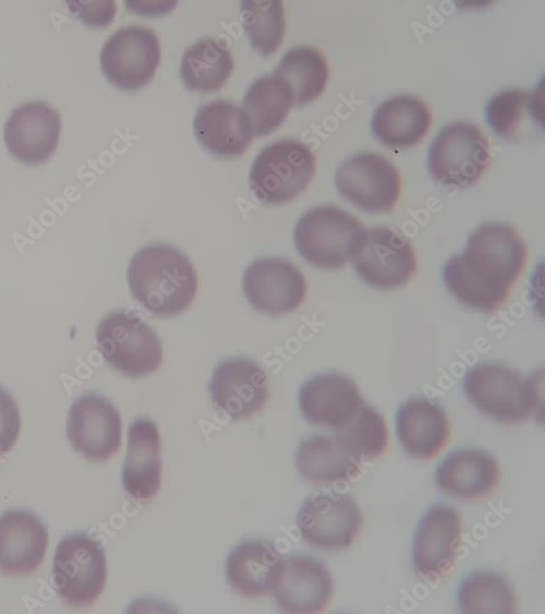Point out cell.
<instances>
[{
	"label": "cell",
	"mask_w": 545,
	"mask_h": 614,
	"mask_svg": "<svg viewBox=\"0 0 545 614\" xmlns=\"http://www.w3.org/2000/svg\"><path fill=\"white\" fill-rule=\"evenodd\" d=\"M69 10L86 25L102 27L112 22L116 14L113 1H66Z\"/></svg>",
	"instance_id": "obj_36"
},
{
	"label": "cell",
	"mask_w": 545,
	"mask_h": 614,
	"mask_svg": "<svg viewBox=\"0 0 545 614\" xmlns=\"http://www.w3.org/2000/svg\"><path fill=\"white\" fill-rule=\"evenodd\" d=\"M489 144L473 123L457 121L443 128L427 153L431 176L447 188L474 184L491 162Z\"/></svg>",
	"instance_id": "obj_8"
},
{
	"label": "cell",
	"mask_w": 545,
	"mask_h": 614,
	"mask_svg": "<svg viewBox=\"0 0 545 614\" xmlns=\"http://www.w3.org/2000/svg\"><path fill=\"white\" fill-rule=\"evenodd\" d=\"M526 246L508 224L486 222L469 237L464 251L443 267V280L461 304L484 312L496 310L521 274Z\"/></svg>",
	"instance_id": "obj_1"
},
{
	"label": "cell",
	"mask_w": 545,
	"mask_h": 614,
	"mask_svg": "<svg viewBox=\"0 0 545 614\" xmlns=\"http://www.w3.org/2000/svg\"><path fill=\"white\" fill-rule=\"evenodd\" d=\"M340 195L364 212H390L400 195V174L384 156L361 153L347 158L336 170Z\"/></svg>",
	"instance_id": "obj_9"
},
{
	"label": "cell",
	"mask_w": 545,
	"mask_h": 614,
	"mask_svg": "<svg viewBox=\"0 0 545 614\" xmlns=\"http://www.w3.org/2000/svg\"><path fill=\"white\" fill-rule=\"evenodd\" d=\"M48 546L45 525L26 510H8L0 516V571L26 576L43 563Z\"/></svg>",
	"instance_id": "obj_20"
},
{
	"label": "cell",
	"mask_w": 545,
	"mask_h": 614,
	"mask_svg": "<svg viewBox=\"0 0 545 614\" xmlns=\"http://www.w3.org/2000/svg\"><path fill=\"white\" fill-rule=\"evenodd\" d=\"M193 127L199 144L220 158L241 156L253 137L250 121L242 109L227 100L213 101L198 108Z\"/></svg>",
	"instance_id": "obj_23"
},
{
	"label": "cell",
	"mask_w": 545,
	"mask_h": 614,
	"mask_svg": "<svg viewBox=\"0 0 545 614\" xmlns=\"http://www.w3.org/2000/svg\"><path fill=\"white\" fill-rule=\"evenodd\" d=\"M461 542V519L446 504L431 506L422 516L413 535L412 561L416 573L436 577L448 571Z\"/></svg>",
	"instance_id": "obj_16"
},
{
	"label": "cell",
	"mask_w": 545,
	"mask_h": 614,
	"mask_svg": "<svg viewBox=\"0 0 545 614\" xmlns=\"http://www.w3.org/2000/svg\"><path fill=\"white\" fill-rule=\"evenodd\" d=\"M121 416L107 398L88 393L77 398L68 414L66 435L85 459L100 462L121 447Z\"/></svg>",
	"instance_id": "obj_13"
},
{
	"label": "cell",
	"mask_w": 545,
	"mask_h": 614,
	"mask_svg": "<svg viewBox=\"0 0 545 614\" xmlns=\"http://www.w3.org/2000/svg\"><path fill=\"white\" fill-rule=\"evenodd\" d=\"M96 340L104 359L125 376L144 377L160 366L161 342L134 313L120 310L106 315L98 323Z\"/></svg>",
	"instance_id": "obj_6"
},
{
	"label": "cell",
	"mask_w": 545,
	"mask_h": 614,
	"mask_svg": "<svg viewBox=\"0 0 545 614\" xmlns=\"http://www.w3.org/2000/svg\"><path fill=\"white\" fill-rule=\"evenodd\" d=\"M128 282L133 298L159 317L185 311L198 287L192 262L178 249L161 243L146 245L133 255Z\"/></svg>",
	"instance_id": "obj_2"
},
{
	"label": "cell",
	"mask_w": 545,
	"mask_h": 614,
	"mask_svg": "<svg viewBox=\"0 0 545 614\" xmlns=\"http://www.w3.org/2000/svg\"><path fill=\"white\" fill-rule=\"evenodd\" d=\"M233 67L234 61L226 41L205 37L185 50L179 72L189 91L210 93L223 86Z\"/></svg>",
	"instance_id": "obj_28"
},
{
	"label": "cell",
	"mask_w": 545,
	"mask_h": 614,
	"mask_svg": "<svg viewBox=\"0 0 545 614\" xmlns=\"http://www.w3.org/2000/svg\"><path fill=\"white\" fill-rule=\"evenodd\" d=\"M121 478L126 493L140 502L150 501L160 489V435L157 425L148 418H137L129 428Z\"/></svg>",
	"instance_id": "obj_21"
},
{
	"label": "cell",
	"mask_w": 545,
	"mask_h": 614,
	"mask_svg": "<svg viewBox=\"0 0 545 614\" xmlns=\"http://www.w3.org/2000/svg\"><path fill=\"white\" fill-rule=\"evenodd\" d=\"M335 435L359 462L379 457L388 443L384 418L364 401L352 419L335 431Z\"/></svg>",
	"instance_id": "obj_33"
},
{
	"label": "cell",
	"mask_w": 545,
	"mask_h": 614,
	"mask_svg": "<svg viewBox=\"0 0 545 614\" xmlns=\"http://www.w3.org/2000/svg\"><path fill=\"white\" fill-rule=\"evenodd\" d=\"M462 388L481 412L506 424L524 420L538 401L530 380L499 363L484 362L469 369Z\"/></svg>",
	"instance_id": "obj_5"
},
{
	"label": "cell",
	"mask_w": 545,
	"mask_h": 614,
	"mask_svg": "<svg viewBox=\"0 0 545 614\" xmlns=\"http://www.w3.org/2000/svg\"><path fill=\"white\" fill-rule=\"evenodd\" d=\"M296 525L311 545L338 551L352 544L359 535L363 517L353 498L336 492H315L301 506Z\"/></svg>",
	"instance_id": "obj_11"
},
{
	"label": "cell",
	"mask_w": 545,
	"mask_h": 614,
	"mask_svg": "<svg viewBox=\"0 0 545 614\" xmlns=\"http://www.w3.org/2000/svg\"><path fill=\"white\" fill-rule=\"evenodd\" d=\"M359 463L335 434L312 435L295 452L298 472L314 484L348 481L359 474Z\"/></svg>",
	"instance_id": "obj_27"
},
{
	"label": "cell",
	"mask_w": 545,
	"mask_h": 614,
	"mask_svg": "<svg viewBox=\"0 0 545 614\" xmlns=\"http://www.w3.org/2000/svg\"><path fill=\"white\" fill-rule=\"evenodd\" d=\"M498 478L499 467L495 457L476 448L448 454L435 472L440 490L464 499L486 496L497 485Z\"/></svg>",
	"instance_id": "obj_25"
},
{
	"label": "cell",
	"mask_w": 545,
	"mask_h": 614,
	"mask_svg": "<svg viewBox=\"0 0 545 614\" xmlns=\"http://www.w3.org/2000/svg\"><path fill=\"white\" fill-rule=\"evenodd\" d=\"M52 577L56 592L69 606L92 605L101 594L107 577L100 541L84 533L64 537L56 549Z\"/></svg>",
	"instance_id": "obj_7"
},
{
	"label": "cell",
	"mask_w": 545,
	"mask_h": 614,
	"mask_svg": "<svg viewBox=\"0 0 545 614\" xmlns=\"http://www.w3.org/2000/svg\"><path fill=\"white\" fill-rule=\"evenodd\" d=\"M21 419L14 398L0 387V457L9 453L17 441Z\"/></svg>",
	"instance_id": "obj_35"
},
{
	"label": "cell",
	"mask_w": 545,
	"mask_h": 614,
	"mask_svg": "<svg viewBox=\"0 0 545 614\" xmlns=\"http://www.w3.org/2000/svg\"><path fill=\"white\" fill-rule=\"evenodd\" d=\"M242 23L251 46L262 56H270L280 47L286 19L278 0H245L240 4Z\"/></svg>",
	"instance_id": "obj_34"
},
{
	"label": "cell",
	"mask_w": 545,
	"mask_h": 614,
	"mask_svg": "<svg viewBox=\"0 0 545 614\" xmlns=\"http://www.w3.org/2000/svg\"><path fill=\"white\" fill-rule=\"evenodd\" d=\"M298 401L306 421L335 431L351 420L363 402L358 385L339 373L311 377L301 386Z\"/></svg>",
	"instance_id": "obj_19"
},
{
	"label": "cell",
	"mask_w": 545,
	"mask_h": 614,
	"mask_svg": "<svg viewBox=\"0 0 545 614\" xmlns=\"http://www.w3.org/2000/svg\"><path fill=\"white\" fill-rule=\"evenodd\" d=\"M283 557L266 540H246L237 545L226 561L227 579L237 593L259 598L272 592Z\"/></svg>",
	"instance_id": "obj_24"
},
{
	"label": "cell",
	"mask_w": 545,
	"mask_h": 614,
	"mask_svg": "<svg viewBox=\"0 0 545 614\" xmlns=\"http://www.w3.org/2000/svg\"><path fill=\"white\" fill-rule=\"evenodd\" d=\"M541 97L521 88L504 89L495 94L485 107V118L499 136L514 141L529 121L541 122Z\"/></svg>",
	"instance_id": "obj_31"
},
{
	"label": "cell",
	"mask_w": 545,
	"mask_h": 614,
	"mask_svg": "<svg viewBox=\"0 0 545 614\" xmlns=\"http://www.w3.org/2000/svg\"><path fill=\"white\" fill-rule=\"evenodd\" d=\"M315 156L296 140H280L264 147L255 157L249 182L264 204L289 203L303 192L315 173Z\"/></svg>",
	"instance_id": "obj_4"
},
{
	"label": "cell",
	"mask_w": 545,
	"mask_h": 614,
	"mask_svg": "<svg viewBox=\"0 0 545 614\" xmlns=\"http://www.w3.org/2000/svg\"><path fill=\"white\" fill-rule=\"evenodd\" d=\"M61 131L59 113L43 101L16 107L4 125V142L10 154L25 164H40L57 149Z\"/></svg>",
	"instance_id": "obj_17"
},
{
	"label": "cell",
	"mask_w": 545,
	"mask_h": 614,
	"mask_svg": "<svg viewBox=\"0 0 545 614\" xmlns=\"http://www.w3.org/2000/svg\"><path fill=\"white\" fill-rule=\"evenodd\" d=\"M272 75L286 84L291 93L293 106L302 107L324 92L329 69L320 50L310 46H296L284 53Z\"/></svg>",
	"instance_id": "obj_29"
},
{
	"label": "cell",
	"mask_w": 545,
	"mask_h": 614,
	"mask_svg": "<svg viewBox=\"0 0 545 614\" xmlns=\"http://www.w3.org/2000/svg\"><path fill=\"white\" fill-rule=\"evenodd\" d=\"M157 35L144 26L118 29L105 43L100 52L104 75L116 87L136 91L148 84L160 62Z\"/></svg>",
	"instance_id": "obj_10"
},
{
	"label": "cell",
	"mask_w": 545,
	"mask_h": 614,
	"mask_svg": "<svg viewBox=\"0 0 545 614\" xmlns=\"http://www.w3.org/2000/svg\"><path fill=\"white\" fill-rule=\"evenodd\" d=\"M352 262L359 277L377 289L400 287L416 269L411 243L387 227L365 228Z\"/></svg>",
	"instance_id": "obj_12"
},
{
	"label": "cell",
	"mask_w": 545,
	"mask_h": 614,
	"mask_svg": "<svg viewBox=\"0 0 545 614\" xmlns=\"http://www.w3.org/2000/svg\"><path fill=\"white\" fill-rule=\"evenodd\" d=\"M396 433L403 449L412 457L436 456L449 437L445 410L426 397L403 401L396 412Z\"/></svg>",
	"instance_id": "obj_22"
},
{
	"label": "cell",
	"mask_w": 545,
	"mask_h": 614,
	"mask_svg": "<svg viewBox=\"0 0 545 614\" xmlns=\"http://www.w3.org/2000/svg\"><path fill=\"white\" fill-rule=\"evenodd\" d=\"M208 389L215 406L233 420L262 411L268 399L264 370L246 358H231L218 363Z\"/></svg>",
	"instance_id": "obj_15"
},
{
	"label": "cell",
	"mask_w": 545,
	"mask_h": 614,
	"mask_svg": "<svg viewBox=\"0 0 545 614\" xmlns=\"http://www.w3.org/2000/svg\"><path fill=\"white\" fill-rule=\"evenodd\" d=\"M457 603L462 613H513L516 595L511 585L501 575L475 570L459 585Z\"/></svg>",
	"instance_id": "obj_32"
},
{
	"label": "cell",
	"mask_w": 545,
	"mask_h": 614,
	"mask_svg": "<svg viewBox=\"0 0 545 614\" xmlns=\"http://www.w3.org/2000/svg\"><path fill=\"white\" fill-rule=\"evenodd\" d=\"M291 106L290 91L271 74L257 79L249 87L241 109L250 121L253 134L265 136L282 124Z\"/></svg>",
	"instance_id": "obj_30"
},
{
	"label": "cell",
	"mask_w": 545,
	"mask_h": 614,
	"mask_svg": "<svg viewBox=\"0 0 545 614\" xmlns=\"http://www.w3.org/2000/svg\"><path fill=\"white\" fill-rule=\"evenodd\" d=\"M242 288L250 305L270 316L295 310L306 294L302 272L281 257H263L251 263L243 273Z\"/></svg>",
	"instance_id": "obj_14"
},
{
	"label": "cell",
	"mask_w": 545,
	"mask_h": 614,
	"mask_svg": "<svg viewBox=\"0 0 545 614\" xmlns=\"http://www.w3.org/2000/svg\"><path fill=\"white\" fill-rule=\"evenodd\" d=\"M431 122V111L424 101L400 95L377 107L372 118V131L388 147L409 148L425 136Z\"/></svg>",
	"instance_id": "obj_26"
},
{
	"label": "cell",
	"mask_w": 545,
	"mask_h": 614,
	"mask_svg": "<svg viewBox=\"0 0 545 614\" xmlns=\"http://www.w3.org/2000/svg\"><path fill=\"white\" fill-rule=\"evenodd\" d=\"M329 569L308 555L293 554L283 558L272 590L278 609L284 613H317L332 595Z\"/></svg>",
	"instance_id": "obj_18"
},
{
	"label": "cell",
	"mask_w": 545,
	"mask_h": 614,
	"mask_svg": "<svg viewBox=\"0 0 545 614\" xmlns=\"http://www.w3.org/2000/svg\"><path fill=\"white\" fill-rule=\"evenodd\" d=\"M365 228L358 218L336 205H319L296 221L293 241L310 265L336 269L352 260Z\"/></svg>",
	"instance_id": "obj_3"
}]
</instances>
